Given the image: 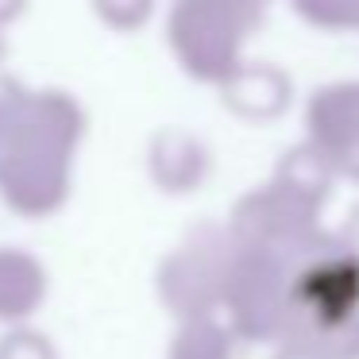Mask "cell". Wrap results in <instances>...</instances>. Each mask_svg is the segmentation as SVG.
I'll return each instance as SVG.
<instances>
[{"label": "cell", "instance_id": "obj_5", "mask_svg": "<svg viewBox=\"0 0 359 359\" xmlns=\"http://www.w3.org/2000/svg\"><path fill=\"white\" fill-rule=\"evenodd\" d=\"M0 359H58V351L35 328H8L0 336Z\"/></svg>", "mask_w": 359, "mask_h": 359}, {"label": "cell", "instance_id": "obj_3", "mask_svg": "<svg viewBox=\"0 0 359 359\" xmlns=\"http://www.w3.org/2000/svg\"><path fill=\"white\" fill-rule=\"evenodd\" d=\"M47 294V274L32 255L20 251H0V320L4 325H24Z\"/></svg>", "mask_w": 359, "mask_h": 359}, {"label": "cell", "instance_id": "obj_4", "mask_svg": "<svg viewBox=\"0 0 359 359\" xmlns=\"http://www.w3.org/2000/svg\"><path fill=\"white\" fill-rule=\"evenodd\" d=\"M236 328L224 320V313L178 320V332L170 336L166 359H236Z\"/></svg>", "mask_w": 359, "mask_h": 359}, {"label": "cell", "instance_id": "obj_1", "mask_svg": "<svg viewBox=\"0 0 359 359\" xmlns=\"http://www.w3.org/2000/svg\"><path fill=\"white\" fill-rule=\"evenodd\" d=\"M340 359H359V255H320L294 271V332ZM286 336V340H290Z\"/></svg>", "mask_w": 359, "mask_h": 359}, {"label": "cell", "instance_id": "obj_7", "mask_svg": "<svg viewBox=\"0 0 359 359\" xmlns=\"http://www.w3.org/2000/svg\"><path fill=\"white\" fill-rule=\"evenodd\" d=\"M355 348H359V336H355Z\"/></svg>", "mask_w": 359, "mask_h": 359}, {"label": "cell", "instance_id": "obj_2", "mask_svg": "<svg viewBox=\"0 0 359 359\" xmlns=\"http://www.w3.org/2000/svg\"><path fill=\"white\" fill-rule=\"evenodd\" d=\"M224 320L243 344H282L294 332V271L259 255L232 266Z\"/></svg>", "mask_w": 359, "mask_h": 359}, {"label": "cell", "instance_id": "obj_6", "mask_svg": "<svg viewBox=\"0 0 359 359\" xmlns=\"http://www.w3.org/2000/svg\"><path fill=\"white\" fill-rule=\"evenodd\" d=\"M274 359H340V355H332L328 348H320V344H313V340L290 336V340L274 344Z\"/></svg>", "mask_w": 359, "mask_h": 359}]
</instances>
